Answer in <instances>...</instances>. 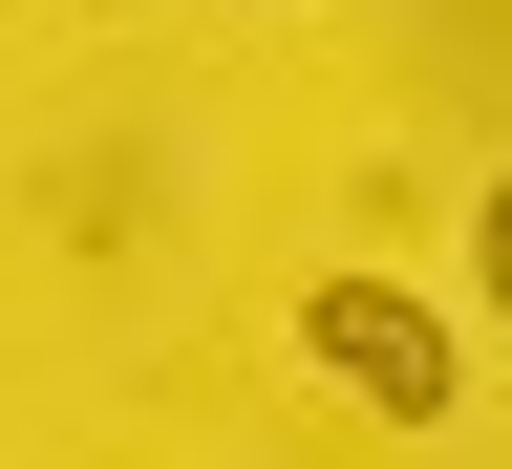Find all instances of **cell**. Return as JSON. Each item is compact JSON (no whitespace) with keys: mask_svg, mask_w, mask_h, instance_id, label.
<instances>
[{"mask_svg":"<svg viewBox=\"0 0 512 469\" xmlns=\"http://www.w3.org/2000/svg\"><path fill=\"white\" fill-rule=\"evenodd\" d=\"M320 384H342L363 427H448V384H470V363H448V320H427L406 278H342V299H320Z\"/></svg>","mask_w":512,"mask_h":469,"instance_id":"obj_1","label":"cell"},{"mask_svg":"<svg viewBox=\"0 0 512 469\" xmlns=\"http://www.w3.org/2000/svg\"><path fill=\"white\" fill-rule=\"evenodd\" d=\"M470 278H491V299H512V171H491V214H470Z\"/></svg>","mask_w":512,"mask_h":469,"instance_id":"obj_2","label":"cell"}]
</instances>
